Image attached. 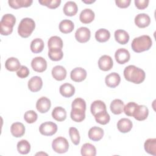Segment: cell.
Masks as SVG:
<instances>
[{
  "label": "cell",
  "instance_id": "cell-3",
  "mask_svg": "<svg viewBox=\"0 0 156 156\" xmlns=\"http://www.w3.org/2000/svg\"><path fill=\"white\" fill-rule=\"evenodd\" d=\"M35 27V23L32 18H24L20 21L18 27V33L23 38L29 37Z\"/></svg>",
  "mask_w": 156,
  "mask_h": 156
},
{
  "label": "cell",
  "instance_id": "cell-34",
  "mask_svg": "<svg viewBox=\"0 0 156 156\" xmlns=\"http://www.w3.org/2000/svg\"><path fill=\"white\" fill-rule=\"evenodd\" d=\"M81 155L83 156H95L96 154V147L90 143H85L80 149Z\"/></svg>",
  "mask_w": 156,
  "mask_h": 156
},
{
  "label": "cell",
  "instance_id": "cell-48",
  "mask_svg": "<svg viewBox=\"0 0 156 156\" xmlns=\"http://www.w3.org/2000/svg\"><path fill=\"white\" fill-rule=\"evenodd\" d=\"M82 2L86 3V4H90V3H93L94 2H95V1H93V0H91V1H85V0H82Z\"/></svg>",
  "mask_w": 156,
  "mask_h": 156
},
{
  "label": "cell",
  "instance_id": "cell-10",
  "mask_svg": "<svg viewBox=\"0 0 156 156\" xmlns=\"http://www.w3.org/2000/svg\"><path fill=\"white\" fill-rule=\"evenodd\" d=\"M87 74L85 69L80 67H77L71 71L70 77L71 80L76 82H80L85 79Z\"/></svg>",
  "mask_w": 156,
  "mask_h": 156
},
{
  "label": "cell",
  "instance_id": "cell-35",
  "mask_svg": "<svg viewBox=\"0 0 156 156\" xmlns=\"http://www.w3.org/2000/svg\"><path fill=\"white\" fill-rule=\"evenodd\" d=\"M44 42L42 39L37 38L33 40L30 43V50L34 53L41 52L44 49Z\"/></svg>",
  "mask_w": 156,
  "mask_h": 156
},
{
  "label": "cell",
  "instance_id": "cell-11",
  "mask_svg": "<svg viewBox=\"0 0 156 156\" xmlns=\"http://www.w3.org/2000/svg\"><path fill=\"white\" fill-rule=\"evenodd\" d=\"M115 57L119 64H124L129 62L130 58V55L126 49L119 48L115 52Z\"/></svg>",
  "mask_w": 156,
  "mask_h": 156
},
{
  "label": "cell",
  "instance_id": "cell-28",
  "mask_svg": "<svg viewBox=\"0 0 156 156\" xmlns=\"http://www.w3.org/2000/svg\"><path fill=\"white\" fill-rule=\"evenodd\" d=\"M32 2V0H9L8 1L9 5L15 9H18L21 7H29Z\"/></svg>",
  "mask_w": 156,
  "mask_h": 156
},
{
  "label": "cell",
  "instance_id": "cell-42",
  "mask_svg": "<svg viewBox=\"0 0 156 156\" xmlns=\"http://www.w3.org/2000/svg\"><path fill=\"white\" fill-rule=\"evenodd\" d=\"M39 3L43 5H45L49 9H56L58 7L60 3V0H40L38 1Z\"/></svg>",
  "mask_w": 156,
  "mask_h": 156
},
{
  "label": "cell",
  "instance_id": "cell-41",
  "mask_svg": "<svg viewBox=\"0 0 156 156\" xmlns=\"http://www.w3.org/2000/svg\"><path fill=\"white\" fill-rule=\"evenodd\" d=\"M38 118V115L37 113L34 110L27 111L24 115V119L26 122L29 124H32L35 122Z\"/></svg>",
  "mask_w": 156,
  "mask_h": 156
},
{
  "label": "cell",
  "instance_id": "cell-40",
  "mask_svg": "<svg viewBox=\"0 0 156 156\" xmlns=\"http://www.w3.org/2000/svg\"><path fill=\"white\" fill-rule=\"evenodd\" d=\"M69 135L73 143L75 145H78L80 143V135L78 130L74 127H70L69 129Z\"/></svg>",
  "mask_w": 156,
  "mask_h": 156
},
{
  "label": "cell",
  "instance_id": "cell-27",
  "mask_svg": "<svg viewBox=\"0 0 156 156\" xmlns=\"http://www.w3.org/2000/svg\"><path fill=\"white\" fill-rule=\"evenodd\" d=\"M52 116L57 121H63L66 118V112L62 107H56L52 112Z\"/></svg>",
  "mask_w": 156,
  "mask_h": 156
},
{
  "label": "cell",
  "instance_id": "cell-20",
  "mask_svg": "<svg viewBox=\"0 0 156 156\" xmlns=\"http://www.w3.org/2000/svg\"><path fill=\"white\" fill-rule=\"evenodd\" d=\"M104 136V130L102 128L94 126L90 129L88 131V137L94 141L101 140Z\"/></svg>",
  "mask_w": 156,
  "mask_h": 156
},
{
  "label": "cell",
  "instance_id": "cell-45",
  "mask_svg": "<svg viewBox=\"0 0 156 156\" xmlns=\"http://www.w3.org/2000/svg\"><path fill=\"white\" fill-rule=\"evenodd\" d=\"M29 74V69L26 66L22 65L20 68L16 72V75L21 79H24L27 77Z\"/></svg>",
  "mask_w": 156,
  "mask_h": 156
},
{
  "label": "cell",
  "instance_id": "cell-16",
  "mask_svg": "<svg viewBox=\"0 0 156 156\" xmlns=\"http://www.w3.org/2000/svg\"><path fill=\"white\" fill-rule=\"evenodd\" d=\"M151 23L149 16L146 13H139L135 18V23L140 28L147 27Z\"/></svg>",
  "mask_w": 156,
  "mask_h": 156
},
{
  "label": "cell",
  "instance_id": "cell-47",
  "mask_svg": "<svg viewBox=\"0 0 156 156\" xmlns=\"http://www.w3.org/2000/svg\"><path fill=\"white\" fill-rule=\"evenodd\" d=\"M131 2L130 0H116L115 3L119 8H126L129 6Z\"/></svg>",
  "mask_w": 156,
  "mask_h": 156
},
{
  "label": "cell",
  "instance_id": "cell-2",
  "mask_svg": "<svg viewBox=\"0 0 156 156\" xmlns=\"http://www.w3.org/2000/svg\"><path fill=\"white\" fill-rule=\"evenodd\" d=\"M152 41L149 35H143L135 38L131 44L132 49L135 52L140 53L148 51L152 46Z\"/></svg>",
  "mask_w": 156,
  "mask_h": 156
},
{
  "label": "cell",
  "instance_id": "cell-9",
  "mask_svg": "<svg viewBox=\"0 0 156 156\" xmlns=\"http://www.w3.org/2000/svg\"><path fill=\"white\" fill-rule=\"evenodd\" d=\"M113 65V62L112 57L107 55L101 56L98 60V66L101 70L107 71L111 69Z\"/></svg>",
  "mask_w": 156,
  "mask_h": 156
},
{
  "label": "cell",
  "instance_id": "cell-44",
  "mask_svg": "<svg viewBox=\"0 0 156 156\" xmlns=\"http://www.w3.org/2000/svg\"><path fill=\"white\" fill-rule=\"evenodd\" d=\"M138 104L134 102H130L124 107V112L125 114L129 116H132L133 112Z\"/></svg>",
  "mask_w": 156,
  "mask_h": 156
},
{
  "label": "cell",
  "instance_id": "cell-22",
  "mask_svg": "<svg viewBox=\"0 0 156 156\" xmlns=\"http://www.w3.org/2000/svg\"><path fill=\"white\" fill-rule=\"evenodd\" d=\"M60 93L65 98H70L75 93L74 87L69 83H65L60 85L59 88Z\"/></svg>",
  "mask_w": 156,
  "mask_h": 156
},
{
  "label": "cell",
  "instance_id": "cell-17",
  "mask_svg": "<svg viewBox=\"0 0 156 156\" xmlns=\"http://www.w3.org/2000/svg\"><path fill=\"white\" fill-rule=\"evenodd\" d=\"M94 13L90 9H85L83 10L79 16L80 21L83 24H89L94 19Z\"/></svg>",
  "mask_w": 156,
  "mask_h": 156
},
{
  "label": "cell",
  "instance_id": "cell-38",
  "mask_svg": "<svg viewBox=\"0 0 156 156\" xmlns=\"http://www.w3.org/2000/svg\"><path fill=\"white\" fill-rule=\"evenodd\" d=\"M48 46L49 49L63 48V41L62 38L58 36H52L49 38L48 41Z\"/></svg>",
  "mask_w": 156,
  "mask_h": 156
},
{
  "label": "cell",
  "instance_id": "cell-46",
  "mask_svg": "<svg viewBox=\"0 0 156 156\" xmlns=\"http://www.w3.org/2000/svg\"><path fill=\"white\" fill-rule=\"evenodd\" d=\"M148 0H135V4L137 9L143 10L146 9L149 4Z\"/></svg>",
  "mask_w": 156,
  "mask_h": 156
},
{
  "label": "cell",
  "instance_id": "cell-15",
  "mask_svg": "<svg viewBox=\"0 0 156 156\" xmlns=\"http://www.w3.org/2000/svg\"><path fill=\"white\" fill-rule=\"evenodd\" d=\"M121 82V77L116 73H112L108 74L105 79V82L107 87L110 88H115Z\"/></svg>",
  "mask_w": 156,
  "mask_h": 156
},
{
  "label": "cell",
  "instance_id": "cell-8",
  "mask_svg": "<svg viewBox=\"0 0 156 156\" xmlns=\"http://www.w3.org/2000/svg\"><path fill=\"white\" fill-rule=\"evenodd\" d=\"M31 66L35 71L42 73L47 68V62L42 57H36L32 60Z\"/></svg>",
  "mask_w": 156,
  "mask_h": 156
},
{
  "label": "cell",
  "instance_id": "cell-21",
  "mask_svg": "<svg viewBox=\"0 0 156 156\" xmlns=\"http://www.w3.org/2000/svg\"><path fill=\"white\" fill-rule=\"evenodd\" d=\"M10 132L13 136L16 138L21 137L25 133V127L23 123L16 122L12 124Z\"/></svg>",
  "mask_w": 156,
  "mask_h": 156
},
{
  "label": "cell",
  "instance_id": "cell-6",
  "mask_svg": "<svg viewBox=\"0 0 156 156\" xmlns=\"http://www.w3.org/2000/svg\"><path fill=\"white\" fill-rule=\"evenodd\" d=\"M39 131L43 135L52 136L57 131V126L51 121L44 122L40 126Z\"/></svg>",
  "mask_w": 156,
  "mask_h": 156
},
{
  "label": "cell",
  "instance_id": "cell-23",
  "mask_svg": "<svg viewBox=\"0 0 156 156\" xmlns=\"http://www.w3.org/2000/svg\"><path fill=\"white\" fill-rule=\"evenodd\" d=\"M124 104L122 101L119 99H115L110 104V108L111 112L115 115H119L123 112Z\"/></svg>",
  "mask_w": 156,
  "mask_h": 156
},
{
  "label": "cell",
  "instance_id": "cell-33",
  "mask_svg": "<svg viewBox=\"0 0 156 156\" xmlns=\"http://www.w3.org/2000/svg\"><path fill=\"white\" fill-rule=\"evenodd\" d=\"M110 37V32L105 29H99L95 33L96 40L100 42L104 43L108 40Z\"/></svg>",
  "mask_w": 156,
  "mask_h": 156
},
{
  "label": "cell",
  "instance_id": "cell-43",
  "mask_svg": "<svg viewBox=\"0 0 156 156\" xmlns=\"http://www.w3.org/2000/svg\"><path fill=\"white\" fill-rule=\"evenodd\" d=\"M71 107H72V108H78V109H80V110L85 111L86 102L84 99L80 98H77L73 101Z\"/></svg>",
  "mask_w": 156,
  "mask_h": 156
},
{
  "label": "cell",
  "instance_id": "cell-36",
  "mask_svg": "<svg viewBox=\"0 0 156 156\" xmlns=\"http://www.w3.org/2000/svg\"><path fill=\"white\" fill-rule=\"evenodd\" d=\"M105 110L106 105L103 101L101 100L94 101V102H92L90 107V110L93 116H94L97 113Z\"/></svg>",
  "mask_w": 156,
  "mask_h": 156
},
{
  "label": "cell",
  "instance_id": "cell-25",
  "mask_svg": "<svg viewBox=\"0 0 156 156\" xmlns=\"http://www.w3.org/2000/svg\"><path fill=\"white\" fill-rule=\"evenodd\" d=\"M63 10L65 15L66 16H72L77 13L78 7L76 2L73 1H68L64 5Z\"/></svg>",
  "mask_w": 156,
  "mask_h": 156
},
{
  "label": "cell",
  "instance_id": "cell-39",
  "mask_svg": "<svg viewBox=\"0 0 156 156\" xmlns=\"http://www.w3.org/2000/svg\"><path fill=\"white\" fill-rule=\"evenodd\" d=\"M17 150L21 154H27L30 151V144L26 140H21L17 143Z\"/></svg>",
  "mask_w": 156,
  "mask_h": 156
},
{
  "label": "cell",
  "instance_id": "cell-19",
  "mask_svg": "<svg viewBox=\"0 0 156 156\" xmlns=\"http://www.w3.org/2000/svg\"><path fill=\"white\" fill-rule=\"evenodd\" d=\"M52 77L57 80L61 81L64 80L66 77V69L60 65H57L54 66L51 71Z\"/></svg>",
  "mask_w": 156,
  "mask_h": 156
},
{
  "label": "cell",
  "instance_id": "cell-5",
  "mask_svg": "<svg viewBox=\"0 0 156 156\" xmlns=\"http://www.w3.org/2000/svg\"><path fill=\"white\" fill-rule=\"evenodd\" d=\"M52 147L57 153L63 154L68 151L69 143L68 140L62 136H58L55 138L52 143Z\"/></svg>",
  "mask_w": 156,
  "mask_h": 156
},
{
  "label": "cell",
  "instance_id": "cell-31",
  "mask_svg": "<svg viewBox=\"0 0 156 156\" xmlns=\"http://www.w3.org/2000/svg\"><path fill=\"white\" fill-rule=\"evenodd\" d=\"M94 116L96 121L102 125L107 124L110 119V116L106 110L97 113Z\"/></svg>",
  "mask_w": 156,
  "mask_h": 156
},
{
  "label": "cell",
  "instance_id": "cell-24",
  "mask_svg": "<svg viewBox=\"0 0 156 156\" xmlns=\"http://www.w3.org/2000/svg\"><path fill=\"white\" fill-rule=\"evenodd\" d=\"M115 40L121 44H127L129 40V35L124 30L118 29L115 32Z\"/></svg>",
  "mask_w": 156,
  "mask_h": 156
},
{
  "label": "cell",
  "instance_id": "cell-37",
  "mask_svg": "<svg viewBox=\"0 0 156 156\" xmlns=\"http://www.w3.org/2000/svg\"><path fill=\"white\" fill-rule=\"evenodd\" d=\"M48 57L52 61H59L63 57V53L62 49L52 48L49 49Z\"/></svg>",
  "mask_w": 156,
  "mask_h": 156
},
{
  "label": "cell",
  "instance_id": "cell-30",
  "mask_svg": "<svg viewBox=\"0 0 156 156\" xmlns=\"http://www.w3.org/2000/svg\"><path fill=\"white\" fill-rule=\"evenodd\" d=\"M70 116L71 118L74 121L80 122L85 118V111L78 108H72Z\"/></svg>",
  "mask_w": 156,
  "mask_h": 156
},
{
  "label": "cell",
  "instance_id": "cell-32",
  "mask_svg": "<svg viewBox=\"0 0 156 156\" xmlns=\"http://www.w3.org/2000/svg\"><path fill=\"white\" fill-rule=\"evenodd\" d=\"M144 147L146 152L148 154L156 155V139L155 138H149L147 139L144 144Z\"/></svg>",
  "mask_w": 156,
  "mask_h": 156
},
{
  "label": "cell",
  "instance_id": "cell-26",
  "mask_svg": "<svg viewBox=\"0 0 156 156\" xmlns=\"http://www.w3.org/2000/svg\"><path fill=\"white\" fill-rule=\"evenodd\" d=\"M5 67L8 71H15L20 68L21 64L18 58L15 57H10L5 61Z\"/></svg>",
  "mask_w": 156,
  "mask_h": 156
},
{
  "label": "cell",
  "instance_id": "cell-18",
  "mask_svg": "<svg viewBox=\"0 0 156 156\" xmlns=\"http://www.w3.org/2000/svg\"><path fill=\"white\" fill-rule=\"evenodd\" d=\"M132 127V122L128 118H121L117 123V128L118 130L122 133H127L130 132Z\"/></svg>",
  "mask_w": 156,
  "mask_h": 156
},
{
  "label": "cell",
  "instance_id": "cell-12",
  "mask_svg": "<svg viewBox=\"0 0 156 156\" xmlns=\"http://www.w3.org/2000/svg\"><path fill=\"white\" fill-rule=\"evenodd\" d=\"M51 102L49 99L46 97L39 98L36 103L37 110L41 113H46L51 108Z\"/></svg>",
  "mask_w": 156,
  "mask_h": 156
},
{
  "label": "cell",
  "instance_id": "cell-14",
  "mask_svg": "<svg viewBox=\"0 0 156 156\" xmlns=\"http://www.w3.org/2000/svg\"><path fill=\"white\" fill-rule=\"evenodd\" d=\"M43 86V81L40 77L34 76L28 81V88L32 92L40 91Z\"/></svg>",
  "mask_w": 156,
  "mask_h": 156
},
{
  "label": "cell",
  "instance_id": "cell-13",
  "mask_svg": "<svg viewBox=\"0 0 156 156\" xmlns=\"http://www.w3.org/2000/svg\"><path fill=\"white\" fill-rule=\"evenodd\" d=\"M148 115L149 110L146 106L144 105H138L132 116L138 121H143L147 118Z\"/></svg>",
  "mask_w": 156,
  "mask_h": 156
},
{
  "label": "cell",
  "instance_id": "cell-7",
  "mask_svg": "<svg viewBox=\"0 0 156 156\" xmlns=\"http://www.w3.org/2000/svg\"><path fill=\"white\" fill-rule=\"evenodd\" d=\"M91 37V32L88 28L80 27L77 29L75 33V38L77 41L81 43L87 42Z\"/></svg>",
  "mask_w": 156,
  "mask_h": 156
},
{
  "label": "cell",
  "instance_id": "cell-29",
  "mask_svg": "<svg viewBox=\"0 0 156 156\" xmlns=\"http://www.w3.org/2000/svg\"><path fill=\"white\" fill-rule=\"evenodd\" d=\"M74 28L73 22L69 20H63L59 24L60 31L63 34H68L71 32Z\"/></svg>",
  "mask_w": 156,
  "mask_h": 156
},
{
  "label": "cell",
  "instance_id": "cell-1",
  "mask_svg": "<svg viewBox=\"0 0 156 156\" xmlns=\"http://www.w3.org/2000/svg\"><path fill=\"white\" fill-rule=\"evenodd\" d=\"M124 76L127 81L139 84L144 80L146 74L142 69L135 65H129L124 70Z\"/></svg>",
  "mask_w": 156,
  "mask_h": 156
},
{
  "label": "cell",
  "instance_id": "cell-4",
  "mask_svg": "<svg viewBox=\"0 0 156 156\" xmlns=\"http://www.w3.org/2000/svg\"><path fill=\"white\" fill-rule=\"evenodd\" d=\"M15 23L16 18L13 15L7 13L3 15L0 22L1 34L2 35H9L11 34Z\"/></svg>",
  "mask_w": 156,
  "mask_h": 156
}]
</instances>
